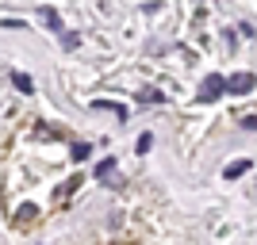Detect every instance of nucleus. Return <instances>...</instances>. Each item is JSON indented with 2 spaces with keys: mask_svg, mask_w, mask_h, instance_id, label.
Wrapping results in <instances>:
<instances>
[{
  "mask_svg": "<svg viewBox=\"0 0 257 245\" xmlns=\"http://www.w3.org/2000/svg\"><path fill=\"white\" fill-rule=\"evenodd\" d=\"M226 92V77H219V73H211V77H204V85H200V100L204 104H211V100H219Z\"/></svg>",
  "mask_w": 257,
  "mask_h": 245,
  "instance_id": "obj_1",
  "label": "nucleus"
},
{
  "mask_svg": "<svg viewBox=\"0 0 257 245\" xmlns=\"http://www.w3.org/2000/svg\"><path fill=\"white\" fill-rule=\"evenodd\" d=\"M249 88H253V73H234L226 81V92H230V96H246Z\"/></svg>",
  "mask_w": 257,
  "mask_h": 245,
  "instance_id": "obj_2",
  "label": "nucleus"
},
{
  "mask_svg": "<svg viewBox=\"0 0 257 245\" xmlns=\"http://www.w3.org/2000/svg\"><path fill=\"white\" fill-rule=\"evenodd\" d=\"M39 16H43V23L50 27V31H65V27H62V20H58V12H54V8H46V4H43V8H39Z\"/></svg>",
  "mask_w": 257,
  "mask_h": 245,
  "instance_id": "obj_3",
  "label": "nucleus"
},
{
  "mask_svg": "<svg viewBox=\"0 0 257 245\" xmlns=\"http://www.w3.org/2000/svg\"><path fill=\"white\" fill-rule=\"evenodd\" d=\"M246 169H249V161H234V165H226V169H223V176H226V180H238Z\"/></svg>",
  "mask_w": 257,
  "mask_h": 245,
  "instance_id": "obj_4",
  "label": "nucleus"
},
{
  "mask_svg": "<svg viewBox=\"0 0 257 245\" xmlns=\"http://www.w3.org/2000/svg\"><path fill=\"white\" fill-rule=\"evenodd\" d=\"M12 85H16V88H20V92H31V77H27V73H12Z\"/></svg>",
  "mask_w": 257,
  "mask_h": 245,
  "instance_id": "obj_5",
  "label": "nucleus"
},
{
  "mask_svg": "<svg viewBox=\"0 0 257 245\" xmlns=\"http://www.w3.org/2000/svg\"><path fill=\"white\" fill-rule=\"evenodd\" d=\"M111 172H115V157H107V161H100V165H96V176H100V180H107Z\"/></svg>",
  "mask_w": 257,
  "mask_h": 245,
  "instance_id": "obj_6",
  "label": "nucleus"
},
{
  "mask_svg": "<svg viewBox=\"0 0 257 245\" xmlns=\"http://www.w3.org/2000/svg\"><path fill=\"white\" fill-rule=\"evenodd\" d=\"M142 104H161V100H165V96H161V92H154V88H146V92H142Z\"/></svg>",
  "mask_w": 257,
  "mask_h": 245,
  "instance_id": "obj_7",
  "label": "nucleus"
},
{
  "mask_svg": "<svg viewBox=\"0 0 257 245\" xmlns=\"http://www.w3.org/2000/svg\"><path fill=\"white\" fill-rule=\"evenodd\" d=\"M58 35H62V46H65V50H73V46H77V35L73 31H58Z\"/></svg>",
  "mask_w": 257,
  "mask_h": 245,
  "instance_id": "obj_8",
  "label": "nucleus"
},
{
  "mask_svg": "<svg viewBox=\"0 0 257 245\" xmlns=\"http://www.w3.org/2000/svg\"><path fill=\"white\" fill-rule=\"evenodd\" d=\"M88 157V142H77L73 146V161H85Z\"/></svg>",
  "mask_w": 257,
  "mask_h": 245,
  "instance_id": "obj_9",
  "label": "nucleus"
},
{
  "mask_svg": "<svg viewBox=\"0 0 257 245\" xmlns=\"http://www.w3.org/2000/svg\"><path fill=\"white\" fill-rule=\"evenodd\" d=\"M31 218H35V207H31V203H23V207H20V222H31Z\"/></svg>",
  "mask_w": 257,
  "mask_h": 245,
  "instance_id": "obj_10",
  "label": "nucleus"
},
{
  "mask_svg": "<svg viewBox=\"0 0 257 245\" xmlns=\"http://www.w3.org/2000/svg\"><path fill=\"white\" fill-rule=\"evenodd\" d=\"M242 127H246V130H253V134H257V119H246Z\"/></svg>",
  "mask_w": 257,
  "mask_h": 245,
  "instance_id": "obj_11",
  "label": "nucleus"
}]
</instances>
